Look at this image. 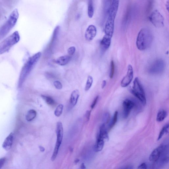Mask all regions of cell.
<instances>
[{"instance_id":"31","label":"cell","mask_w":169,"mask_h":169,"mask_svg":"<svg viewBox=\"0 0 169 169\" xmlns=\"http://www.w3.org/2000/svg\"><path fill=\"white\" fill-rule=\"evenodd\" d=\"M76 51V48L74 46L69 48L68 50V53L70 55H73Z\"/></svg>"},{"instance_id":"4","label":"cell","mask_w":169,"mask_h":169,"mask_svg":"<svg viewBox=\"0 0 169 169\" xmlns=\"http://www.w3.org/2000/svg\"><path fill=\"white\" fill-rule=\"evenodd\" d=\"M19 16L17 9H15L10 14L9 19L0 28V41L7 35L16 25Z\"/></svg>"},{"instance_id":"17","label":"cell","mask_w":169,"mask_h":169,"mask_svg":"<svg viewBox=\"0 0 169 169\" xmlns=\"http://www.w3.org/2000/svg\"><path fill=\"white\" fill-rule=\"evenodd\" d=\"M80 96V92L78 90H75L72 92L70 99V103L72 106H76Z\"/></svg>"},{"instance_id":"34","label":"cell","mask_w":169,"mask_h":169,"mask_svg":"<svg viewBox=\"0 0 169 169\" xmlns=\"http://www.w3.org/2000/svg\"><path fill=\"white\" fill-rule=\"evenodd\" d=\"M6 158H2L0 159V168H1L4 164Z\"/></svg>"},{"instance_id":"20","label":"cell","mask_w":169,"mask_h":169,"mask_svg":"<svg viewBox=\"0 0 169 169\" xmlns=\"http://www.w3.org/2000/svg\"><path fill=\"white\" fill-rule=\"evenodd\" d=\"M113 0H103V10L104 15L107 16L112 4Z\"/></svg>"},{"instance_id":"37","label":"cell","mask_w":169,"mask_h":169,"mask_svg":"<svg viewBox=\"0 0 169 169\" xmlns=\"http://www.w3.org/2000/svg\"><path fill=\"white\" fill-rule=\"evenodd\" d=\"M39 148L40 150V151H41L42 152H44L45 151V149L44 148V147L42 146H39Z\"/></svg>"},{"instance_id":"9","label":"cell","mask_w":169,"mask_h":169,"mask_svg":"<svg viewBox=\"0 0 169 169\" xmlns=\"http://www.w3.org/2000/svg\"><path fill=\"white\" fill-rule=\"evenodd\" d=\"M165 68V63L161 59L155 60L149 67V73L153 75H157L161 73L164 71Z\"/></svg>"},{"instance_id":"38","label":"cell","mask_w":169,"mask_h":169,"mask_svg":"<svg viewBox=\"0 0 169 169\" xmlns=\"http://www.w3.org/2000/svg\"><path fill=\"white\" fill-rule=\"evenodd\" d=\"M81 169H85L86 168V167H85V164H84V163H82L81 166Z\"/></svg>"},{"instance_id":"19","label":"cell","mask_w":169,"mask_h":169,"mask_svg":"<svg viewBox=\"0 0 169 169\" xmlns=\"http://www.w3.org/2000/svg\"><path fill=\"white\" fill-rule=\"evenodd\" d=\"M104 141L103 139L98 137L96 144L94 147V150L96 152L101 151L103 148Z\"/></svg>"},{"instance_id":"10","label":"cell","mask_w":169,"mask_h":169,"mask_svg":"<svg viewBox=\"0 0 169 169\" xmlns=\"http://www.w3.org/2000/svg\"><path fill=\"white\" fill-rule=\"evenodd\" d=\"M167 149V146L162 145L154 149L150 155L149 160L150 161H157Z\"/></svg>"},{"instance_id":"25","label":"cell","mask_w":169,"mask_h":169,"mask_svg":"<svg viewBox=\"0 0 169 169\" xmlns=\"http://www.w3.org/2000/svg\"><path fill=\"white\" fill-rule=\"evenodd\" d=\"M168 132L169 125L167 124L163 127L162 128L161 130L160 131L159 136H158V140H159L160 139L162 138V137L165 134H167Z\"/></svg>"},{"instance_id":"39","label":"cell","mask_w":169,"mask_h":169,"mask_svg":"<svg viewBox=\"0 0 169 169\" xmlns=\"http://www.w3.org/2000/svg\"><path fill=\"white\" fill-rule=\"evenodd\" d=\"M166 7H167V9L168 11V9H169V1H168L167 3V4H166Z\"/></svg>"},{"instance_id":"41","label":"cell","mask_w":169,"mask_h":169,"mask_svg":"<svg viewBox=\"0 0 169 169\" xmlns=\"http://www.w3.org/2000/svg\"><path fill=\"white\" fill-rule=\"evenodd\" d=\"M69 149H70V150L71 151H72V152L73 151V149H72V148H71H71H69Z\"/></svg>"},{"instance_id":"30","label":"cell","mask_w":169,"mask_h":169,"mask_svg":"<svg viewBox=\"0 0 169 169\" xmlns=\"http://www.w3.org/2000/svg\"><path fill=\"white\" fill-rule=\"evenodd\" d=\"M53 85L58 90L62 89L63 85L60 82L58 81H56L53 82Z\"/></svg>"},{"instance_id":"36","label":"cell","mask_w":169,"mask_h":169,"mask_svg":"<svg viewBox=\"0 0 169 169\" xmlns=\"http://www.w3.org/2000/svg\"><path fill=\"white\" fill-rule=\"evenodd\" d=\"M106 84V80H103V82L102 84L101 87L102 88H103L105 87Z\"/></svg>"},{"instance_id":"23","label":"cell","mask_w":169,"mask_h":169,"mask_svg":"<svg viewBox=\"0 0 169 169\" xmlns=\"http://www.w3.org/2000/svg\"><path fill=\"white\" fill-rule=\"evenodd\" d=\"M167 116V112L164 110H162L158 113L157 121L158 122H161L163 121Z\"/></svg>"},{"instance_id":"2","label":"cell","mask_w":169,"mask_h":169,"mask_svg":"<svg viewBox=\"0 0 169 169\" xmlns=\"http://www.w3.org/2000/svg\"><path fill=\"white\" fill-rule=\"evenodd\" d=\"M41 56V53L39 52L36 53L29 59L24 66L21 72L18 80V86L19 88L22 87L34 66L39 61Z\"/></svg>"},{"instance_id":"18","label":"cell","mask_w":169,"mask_h":169,"mask_svg":"<svg viewBox=\"0 0 169 169\" xmlns=\"http://www.w3.org/2000/svg\"><path fill=\"white\" fill-rule=\"evenodd\" d=\"M98 137L103 139L104 141L109 140V136L106 128L105 124H103L101 126Z\"/></svg>"},{"instance_id":"11","label":"cell","mask_w":169,"mask_h":169,"mask_svg":"<svg viewBox=\"0 0 169 169\" xmlns=\"http://www.w3.org/2000/svg\"><path fill=\"white\" fill-rule=\"evenodd\" d=\"M133 67L129 64L128 67L127 73L126 76L122 80L121 86L123 87H126L129 85L133 78Z\"/></svg>"},{"instance_id":"26","label":"cell","mask_w":169,"mask_h":169,"mask_svg":"<svg viewBox=\"0 0 169 169\" xmlns=\"http://www.w3.org/2000/svg\"><path fill=\"white\" fill-rule=\"evenodd\" d=\"M93 81V77L91 76H88L86 83L85 88V91H87L90 89V88L91 87H92Z\"/></svg>"},{"instance_id":"27","label":"cell","mask_w":169,"mask_h":169,"mask_svg":"<svg viewBox=\"0 0 169 169\" xmlns=\"http://www.w3.org/2000/svg\"><path fill=\"white\" fill-rule=\"evenodd\" d=\"M63 106L62 104H60L56 108L54 112V114L56 116L60 117L62 114Z\"/></svg>"},{"instance_id":"16","label":"cell","mask_w":169,"mask_h":169,"mask_svg":"<svg viewBox=\"0 0 169 169\" xmlns=\"http://www.w3.org/2000/svg\"><path fill=\"white\" fill-rule=\"evenodd\" d=\"M111 38L104 36L101 42V46L104 51L108 49L111 43Z\"/></svg>"},{"instance_id":"40","label":"cell","mask_w":169,"mask_h":169,"mask_svg":"<svg viewBox=\"0 0 169 169\" xmlns=\"http://www.w3.org/2000/svg\"><path fill=\"white\" fill-rule=\"evenodd\" d=\"M79 162V159H76V160H75L74 163H77Z\"/></svg>"},{"instance_id":"24","label":"cell","mask_w":169,"mask_h":169,"mask_svg":"<svg viewBox=\"0 0 169 169\" xmlns=\"http://www.w3.org/2000/svg\"><path fill=\"white\" fill-rule=\"evenodd\" d=\"M42 97L43 99L50 106L55 105L56 104L55 101L51 97L49 96H45L44 95H42Z\"/></svg>"},{"instance_id":"35","label":"cell","mask_w":169,"mask_h":169,"mask_svg":"<svg viewBox=\"0 0 169 169\" xmlns=\"http://www.w3.org/2000/svg\"><path fill=\"white\" fill-rule=\"evenodd\" d=\"M138 169H147V165L145 163H142L141 165L139 166L138 168Z\"/></svg>"},{"instance_id":"15","label":"cell","mask_w":169,"mask_h":169,"mask_svg":"<svg viewBox=\"0 0 169 169\" xmlns=\"http://www.w3.org/2000/svg\"><path fill=\"white\" fill-rule=\"evenodd\" d=\"M71 60V56L68 55L63 56L59 57L56 61V62L59 65L66 66Z\"/></svg>"},{"instance_id":"8","label":"cell","mask_w":169,"mask_h":169,"mask_svg":"<svg viewBox=\"0 0 169 169\" xmlns=\"http://www.w3.org/2000/svg\"><path fill=\"white\" fill-rule=\"evenodd\" d=\"M149 19L155 28H161L164 26V19L159 11L155 10L150 15Z\"/></svg>"},{"instance_id":"21","label":"cell","mask_w":169,"mask_h":169,"mask_svg":"<svg viewBox=\"0 0 169 169\" xmlns=\"http://www.w3.org/2000/svg\"><path fill=\"white\" fill-rule=\"evenodd\" d=\"M36 112L33 109L29 111L26 115V119L28 121L30 122L34 120L36 116Z\"/></svg>"},{"instance_id":"1","label":"cell","mask_w":169,"mask_h":169,"mask_svg":"<svg viewBox=\"0 0 169 169\" xmlns=\"http://www.w3.org/2000/svg\"><path fill=\"white\" fill-rule=\"evenodd\" d=\"M119 0H113L112 4L107 15L104 32L105 35L112 38L114 31V23L119 6Z\"/></svg>"},{"instance_id":"12","label":"cell","mask_w":169,"mask_h":169,"mask_svg":"<svg viewBox=\"0 0 169 169\" xmlns=\"http://www.w3.org/2000/svg\"><path fill=\"white\" fill-rule=\"evenodd\" d=\"M135 106V103L133 101L126 99L123 103V116L124 118H126L129 115L131 110Z\"/></svg>"},{"instance_id":"5","label":"cell","mask_w":169,"mask_h":169,"mask_svg":"<svg viewBox=\"0 0 169 169\" xmlns=\"http://www.w3.org/2000/svg\"><path fill=\"white\" fill-rule=\"evenodd\" d=\"M20 36L18 31H16L11 35L0 43V55L7 52L13 46L20 41Z\"/></svg>"},{"instance_id":"14","label":"cell","mask_w":169,"mask_h":169,"mask_svg":"<svg viewBox=\"0 0 169 169\" xmlns=\"http://www.w3.org/2000/svg\"><path fill=\"white\" fill-rule=\"evenodd\" d=\"M13 140H14V134L12 133H10L5 139L2 144V147L6 151H9L11 148Z\"/></svg>"},{"instance_id":"29","label":"cell","mask_w":169,"mask_h":169,"mask_svg":"<svg viewBox=\"0 0 169 169\" xmlns=\"http://www.w3.org/2000/svg\"><path fill=\"white\" fill-rule=\"evenodd\" d=\"M118 112L117 111L115 112L113 118L111 126H110V128H112L114 126V125L116 124L117 122L118 119Z\"/></svg>"},{"instance_id":"33","label":"cell","mask_w":169,"mask_h":169,"mask_svg":"<svg viewBox=\"0 0 169 169\" xmlns=\"http://www.w3.org/2000/svg\"><path fill=\"white\" fill-rule=\"evenodd\" d=\"M98 98V96H96V98H95L94 100H93L92 105L91 106V108L93 109L95 107L96 105V103H97Z\"/></svg>"},{"instance_id":"32","label":"cell","mask_w":169,"mask_h":169,"mask_svg":"<svg viewBox=\"0 0 169 169\" xmlns=\"http://www.w3.org/2000/svg\"><path fill=\"white\" fill-rule=\"evenodd\" d=\"M91 110H88L86 113L85 114V119L86 121V122L89 121L90 119V115L91 114Z\"/></svg>"},{"instance_id":"22","label":"cell","mask_w":169,"mask_h":169,"mask_svg":"<svg viewBox=\"0 0 169 169\" xmlns=\"http://www.w3.org/2000/svg\"><path fill=\"white\" fill-rule=\"evenodd\" d=\"M88 17L92 18L94 14V7L92 0H88Z\"/></svg>"},{"instance_id":"7","label":"cell","mask_w":169,"mask_h":169,"mask_svg":"<svg viewBox=\"0 0 169 169\" xmlns=\"http://www.w3.org/2000/svg\"><path fill=\"white\" fill-rule=\"evenodd\" d=\"M56 133L57 135V140L56 141L55 147L51 160L53 161L55 160L57 156L59 149L61 145L63 140V126L60 122H58L56 128Z\"/></svg>"},{"instance_id":"28","label":"cell","mask_w":169,"mask_h":169,"mask_svg":"<svg viewBox=\"0 0 169 169\" xmlns=\"http://www.w3.org/2000/svg\"><path fill=\"white\" fill-rule=\"evenodd\" d=\"M115 71V66L114 61H112L111 64V70L110 72V77L112 79L113 77Z\"/></svg>"},{"instance_id":"13","label":"cell","mask_w":169,"mask_h":169,"mask_svg":"<svg viewBox=\"0 0 169 169\" xmlns=\"http://www.w3.org/2000/svg\"><path fill=\"white\" fill-rule=\"evenodd\" d=\"M97 33V30L95 26L91 25L88 27L86 30L85 36L87 41H90L95 38Z\"/></svg>"},{"instance_id":"3","label":"cell","mask_w":169,"mask_h":169,"mask_svg":"<svg viewBox=\"0 0 169 169\" xmlns=\"http://www.w3.org/2000/svg\"><path fill=\"white\" fill-rule=\"evenodd\" d=\"M153 40V36L151 31L146 29H142L139 32L137 38V47L140 51L145 50L151 45Z\"/></svg>"},{"instance_id":"6","label":"cell","mask_w":169,"mask_h":169,"mask_svg":"<svg viewBox=\"0 0 169 169\" xmlns=\"http://www.w3.org/2000/svg\"><path fill=\"white\" fill-rule=\"evenodd\" d=\"M130 92L141 102L143 105H146V100L145 93L138 78H136L134 80L133 87L130 90Z\"/></svg>"}]
</instances>
